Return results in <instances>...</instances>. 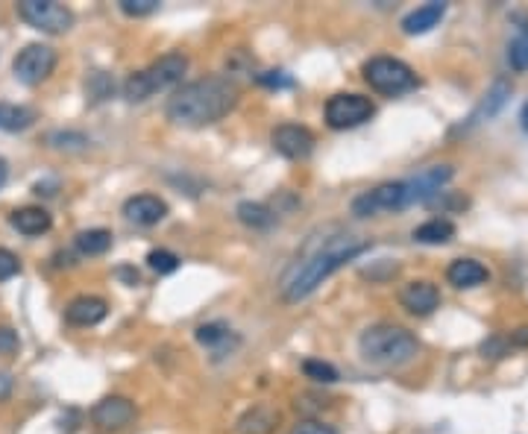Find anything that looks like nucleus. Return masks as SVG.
Masks as SVG:
<instances>
[{
  "label": "nucleus",
  "instance_id": "1",
  "mask_svg": "<svg viewBox=\"0 0 528 434\" xmlns=\"http://www.w3.org/2000/svg\"><path fill=\"white\" fill-rule=\"evenodd\" d=\"M367 249H370V241L355 238V235H335V238H326L320 247L309 249L306 256H300L294 265L285 270V276L279 279L282 299L300 302V299L311 297L335 270H340L355 256L367 253Z\"/></svg>",
  "mask_w": 528,
  "mask_h": 434
},
{
  "label": "nucleus",
  "instance_id": "2",
  "mask_svg": "<svg viewBox=\"0 0 528 434\" xmlns=\"http://www.w3.org/2000/svg\"><path fill=\"white\" fill-rule=\"evenodd\" d=\"M238 86L227 76H206L177 88L168 100V117L179 126H208L238 106Z\"/></svg>",
  "mask_w": 528,
  "mask_h": 434
},
{
  "label": "nucleus",
  "instance_id": "3",
  "mask_svg": "<svg viewBox=\"0 0 528 434\" xmlns=\"http://www.w3.org/2000/svg\"><path fill=\"white\" fill-rule=\"evenodd\" d=\"M359 352H361V358L373 367H402V364L417 358L420 344H417V338L402 326L376 323L361 332Z\"/></svg>",
  "mask_w": 528,
  "mask_h": 434
},
{
  "label": "nucleus",
  "instance_id": "4",
  "mask_svg": "<svg viewBox=\"0 0 528 434\" xmlns=\"http://www.w3.org/2000/svg\"><path fill=\"white\" fill-rule=\"evenodd\" d=\"M185 71H188V56H182V54H165V56H158L144 71H136V74L127 76L124 97L129 103L150 100L153 95H158V91H168V88L179 86Z\"/></svg>",
  "mask_w": 528,
  "mask_h": 434
},
{
  "label": "nucleus",
  "instance_id": "5",
  "mask_svg": "<svg viewBox=\"0 0 528 434\" xmlns=\"http://www.w3.org/2000/svg\"><path fill=\"white\" fill-rule=\"evenodd\" d=\"M364 80L370 88L385 97H400L417 88V74L402 59L393 56H373L364 62Z\"/></svg>",
  "mask_w": 528,
  "mask_h": 434
},
{
  "label": "nucleus",
  "instance_id": "6",
  "mask_svg": "<svg viewBox=\"0 0 528 434\" xmlns=\"http://www.w3.org/2000/svg\"><path fill=\"white\" fill-rule=\"evenodd\" d=\"M414 206L411 203V191H408V182H381V186L370 188L359 194L352 200V215L355 217H376L385 212H402V208Z\"/></svg>",
  "mask_w": 528,
  "mask_h": 434
},
{
  "label": "nucleus",
  "instance_id": "7",
  "mask_svg": "<svg viewBox=\"0 0 528 434\" xmlns=\"http://www.w3.org/2000/svg\"><path fill=\"white\" fill-rule=\"evenodd\" d=\"M18 15L30 24L33 30L47 33V35L68 33L74 27V12L68 6L56 4V0H21Z\"/></svg>",
  "mask_w": 528,
  "mask_h": 434
},
{
  "label": "nucleus",
  "instance_id": "8",
  "mask_svg": "<svg viewBox=\"0 0 528 434\" xmlns=\"http://www.w3.org/2000/svg\"><path fill=\"white\" fill-rule=\"evenodd\" d=\"M376 115V106L373 100L364 97V95H355V91H343V95H332L326 100V109H323V117L326 124L332 129H355L367 124L370 117Z\"/></svg>",
  "mask_w": 528,
  "mask_h": 434
},
{
  "label": "nucleus",
  "instance_id": "9",
  "mask_svg": "<svg viewBox=\"0 0 528 434\" xmlns=\"http://www.w3.org/2000/svg\"><path fill=\"white\" fill-rule=\"evenodd\" d=\"M56 50L50 45H26L24 50H18L15 62H12V71H15L18 83L24 86H42L47 76L56 71Z\"/></svg>",
  "mask_w": 528,
  "mask_h": 434
},
{
  "label": "nucleus",
  "instance_id": "10",
  "mask_svg": "<svg viewBox=\"0 0 528 434\" xmlns=\"http://www.w3.org/2000/svg\"><path fill=\"white\" fill-rule=\"evenodd\" d=\"M270 144L273 150L285 156L290 162H300V159H309L311 150H314V133L309 126H300V124H279L270 133Z\"/></svg>",
  "mask_w": 528,
  "mask_h": 434
},
{
  "label": "nucleus",
  "instance_id": "11",
  "mask_svg": "<svg viewBox=\"0 0 528 434\" xmlns=\"http://www.w3.org/2000/svg\"><path fill=\"white\" fill-rule=\"evenodd\" d=\"M91 419H95V426L103 431L127 429L132 419H136V405L127 397H106L91 408Z\"/></svg>",
  "mask_w": 528,
  "mask_h": 434
},
{
  "label": "nucleus",
  "instance_id": "12",
  "mask_svg": "<svg viewBox=\"0 0 528 434\" xmlns=\"http://www.w3.org/2000/svg\"><path fill=\"white\" fill-rule=\"evenodd\" d=\"M168 203L156 194H136L124 203V217L138 227H156L158 220H165Z\"/></svg>",
  "mask_w": 528,
  "mask_h": 434
},
{
  "label": "nucleus",
  "instance_id": "13",
  "mask_svg": "<svg viewBox=\"0 0 528 434\" xmlns=\"http://www.w3.org/2000/svg\"><path fill=\"white\" fill-rule=\"evenodd\" d=\"M400 302H402V308L408 314H417V318H426V314H432L434 308L441 306V291H438V285H432V282H408L402 288V294H400Z\"/></svg>",
  "mask_w": 528,
  "mask_h": 434
},
{
  "label": "nucleus",
  "instance_id": "14",
  "mask_svg": "<svg viewBox=\"0 0 528 434\" xmlns=\"http://www.w3.org/2000/svg\"><path fill=\"white\" fill-rule=\"evenodd\" d=\"M106 314H109V302L103 297H91V294H83L68 302V308H65V320L71 326H97L106 320Z\"/></svg>",
  "mask_w": 528,
  "mask_h": 434
},
{
  "label": "nucleus",
  "instance_id": "15",
  "mask_svg": "<svg viewBox=\"0 0 528 434\" xmlns=\"http://www.w3.org/2000/svg\"><path fill=\"white\" fill-rule=\"evenodd\" d=\"M9 220H12V227H15L21 235H26V238H38V235L50 232V227H53L50 212H47V208H42V206H24V208H15Z\"/></svg>",
  "mask_w": 528,
  "mask_h": 434
},
{
  "label": "nucleus",
  "instance_id": "16",
  "mask_svg": "<svg viewBox=\"0 0 528 434\" xmlns=\"http://www.w3.org/2000/svg\"><path fill=\"white\" fill-rule=\"evenodd\" d=\"M443 15H446V4H441V0H432V4L408 12V15L402 18V33L405 35H422V33L438 27Z\"/></svg>",
  "mask_w": 528,
  "mask_h": 434
},
{
  "label": "nucleus",
  "instance_id": "17",
  "mask_svg": "<svg viewBox=\"0 0 528 434\" xmlns=\"http://www.w3.org/2000/svg\"><path fill=\"white\" fill-rule=\"evenodd\" d=\"M446 279L455 288H479L491 279V270L475 258H455L446 270Z\"/></svg>",
  "mask_w": 528,
  "mask_h": 434
},
{
  "label": "nucleus",
  "instance_id": "18",
  "mask_svg": "<svg viewBox=\"0 0 528 434\" xmlns=\"http://www.w3.org/2000/svg\"><path fill=\"white\" fill-rule=\"evenodd\" d=\"M279 426V411L270 405H253L238 419V434H273Z\"/></svg>",
  "mask_w": 528,
  "mask_h": 434
},
{
  "label": "nucleus",
  "instance_id": "19",
  "mask_svg": "<svg viewBox=\"0 0 528 434\" xmlns=\"http://www.w3.org/2000/svg\"><path fill=\"white\" fill-rule=\"evenodd\" d=\"M36 124V112L30 106H18V103H0V129L4 133H24Z\"/></svg>",
  "mask_w": 528,
  "mask_h": 434
},
{
  "label": "nucleus",
  "instance_id": "20",
  "mask_svg": "<svg viewBox=\"0 0 528 434\" xmlns=\"http://www.w3.org/2000/svg\"><path fill=\"white\" fill-rule=\"evenodd\" d=\"M194 338H197V344H203V347H208V349H215L218 355L223 352V347L238 344V338L232 335V328H229L227 323H206V326L197 328Z\"/></svg>",
  "mask_w": 528,
  "mask_h": 434
},
{
  "label": "nucleus",
  "instance_id": "21",
  "mask_svg": "<svg viewBox=\"0 0 528 434\" xmlns=\"http://www.w3.org/2000/svg\"><path fill=\"white\" fill-rule=\"evenodd\" d=\"M74 247H76V253H83V256H103V253H109V247H112V232L86 229L74 238Z\"/></svg>",
  "mask_w": 528,
  "mask_h": 434
},
{
  "label": "nucleus",
  "instance_id": "22",
  "mask_svg": "<svg viewBox=\"0 0 528 434\" xmlns=\"http://www.w3.org/2000/svg\"><path fill=\"white\" fill-rule=\"evenodd\" d=\"M452 238H455V227L443 217H432V220L422 223V227L414 229V241H420V244H446Z\"/></svg>",
  "mask_w": 528,
  "mask_h": 434
},
{
  "label": "nucleus",
  "instance_id": "23",
  "mask_svg": "<svg viewBox=\"0 0 528 434\" xmlns=\"http://www.w3.org/2000/svg\"><path fill=\"white\" fill-rule=\"evenodd\" d=\"M508 65H511V71H528V21L520 24L517 33H513L511 38V45H508Z\"/></svg>",
  "mask_w": 528,
  "mask_h": 434
},
{
  "label": "nucleus",
  "instance_id": "24",
  "mask_svg": "<svg viewBox=\"0 0 528 434\" xmlns=\"http://www.w3.org/2000/svg\"><path fill=\"white\" fill-rule=\"evenodd\" d=\"M238 220L244 223V227H249V229H268V227H273V220H276V215L270 212L268 206H261V203H241L238 206Z\"/></svg>",
  "mask_w": 528,
  "mask_h": 434
},
{
  "label": "nucleus",
  "instance_id": "25",
  "mask_svg": "<svg viewBox=\"0 0 528 434\" xmlns=\"http://www.w3.org/2000/svg\"><path fill=\"white\" fill-rule=\"evenodd\" d=\"M302 373H306L309 378L320 381V385H332V381H338V370L329 361H320V358H306L302 361Z\"/></svg>",
  "mask_w": 528,
  "mask_h": 434
},
{
  "label": "nucleus",
  "instance_id": "26",
  "mask_svg": "<svg viewBox=\"0 0 528 434\" xmlns=\"http://www.w3.org/2000/svg\"><path fill=\"white\" fill-rule=\"evenodd\" d=\"M508 95H511V88H508L505 83H496V86L491 88V95H487V100L482 103V109L472 115V124H479V117H482V115H487V117L496 115V112L502 109V103H505Z\"/></svg>",
  "mask_w": 528,
  "mask_h": 434
},
{
  "label": "nucleus",
  "instance_id": "27",
  "mask_svg": "<svg viewBox=\"0 0 528 434\" xmlns=\"http://www.w3.org/2000/svg\"><path fill=\"white\" fill-rule=\"evenodd\" d=\"M147 265L158 276H168V273H174L179 267V256L170 253V249H153V253L147 256Z\"/></svg>",
  "mask_w": 528,
  "mask_h": 434
},
{
  "label": "nucleus",
  "instance_id": "28",
  "mask_svg": "<svg viewBox=\"0 0 528 434\" xmlns=\"http://www.w3.org/2000/svg\"><path fill=\"white\" fill-rule=\"evenodd\" d=\"M117 9H121L127 18H144V15H153L158 9V0H117Z\"/></svg>",
  "mask_w": 528,
  "mask_h": 434
},
{
  "label": "nucleus",
  "instance_id": "29",
  "mask_svg": "<svg viewBox=\"0 0 528 434\" xmlns=\"http://www.w3.org/2000/svg\"><path fill=\"white\" fill-rule=\"evenodd\" d=\"M18 273H21V258L12 253V249L0 247V282L15 279Z\"/></svg>",
  "mask_w": 528,
  "mask_h": 434
},
{
  "label": "nucleus",
  "instance_id": "30",
  "mask_svg": "<svg viewBox=\"0 0 528 434\" xmlns=\"http://www.w3.org/2000/svg\"><path fill=\"white\" fill-rule=\"evenodd\" d=\"M21 347V338L15 328L9 326H0V355H15Z\"/></svg>",
  "mask_w": 528,
  "mask_h": 434
},
{
  "label": "nucleus",
  "instance_id": "31",
  "mask_svg": "<svg viewBox=\"0 0 528 434\" xmlns=\"http://www.w3.org/2000/svg\"><path fill=\"white\" fill-rule=\"evenodd\" d=\"M259 83L268 88H294V80H290L285 71H264L259 74Z\"/></svg>",
  "mask_w": 528,
  "mask_h": 434
},
{
  "label": "nucleus",
  "instance_id": "32",
  "mask_svg": "<svg viewBox=\"0 0 528 434\" xmlns=\"http://www.w3.org/2000/svg\"><path fill=\"white\" fill-rule=\"evenodd\" d=\"M290 434H338L332 426L320 423V419H300V423L290 429Z\"/></svg>",
  "mask_w": 528,
  "mask_h": 434
},
{
  "label": "nucleus",
  "instance_id": "33",
  "mask_svg": "<svg viewBox=\"0 0 528 434\" xmlns=\"http://www.w3.org/2000/svg\"><path fill=\"white\" fill-rule=\"evenodd\" d=\"M12 385H15V381H12V376H9V373H0V402L9 399Z\"/></svg>",
  "mask_w": 528,
  "mask_h": 434
},
{
  "label": "nucleus",
  "instance_id": "34",
  "mask_svg": "<svg viewBox=\"0 0 528 434\" xmlns=\"http://www.w3.org/2000/svg\"><path fill=\"white\" fill-rule=\"evenodd\" d=\"M6 179H9V167H6V159H0V188L6 186Z\"/></svg>",
  "mask_w": 528,
  "mask_h": 434
},
{
  "label": "nucleus",
  "instance_id": "35",
  "mask_svg": "<svg viewBox=\"0 0 528 434\" xmlns=\"http://www.w3.org/2000/svg\"><path fill=\"white\" fill-rule=\"evenodd\" d=\"M520 121H523V129L528 133V103H525V106H523V112H520Z\"/></svg>",
  "mask_w": 528,
  "mask_h": 434
}]
</instances>
